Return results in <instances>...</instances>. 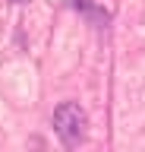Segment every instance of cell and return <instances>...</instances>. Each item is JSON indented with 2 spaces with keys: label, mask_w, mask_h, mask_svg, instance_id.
<instances>
[{
  "label": "cell",
  "mask_w": 145,
  "mask_h": 152,
  "mask_svg": "<svg viewBox=\"0 0 145 152\" xmlns=\"http://www.w3.org/2000/svg\"><path fill=\"white\" fill-rule=\"evenodd\" d=\"M85 127H88V117H85V111H82L76 102H63L57 111H54V130H57L60 142L69 146V149L85 140Z\"/></svg>",
  "instance_id": "1"
},
{
  "label": "cell",
  "mask_w": 145,
  "mask_h": 152,
  "mask_svg": "<svg viewBox=\"0 0 145 152\" xmlns=\"http://www.w3.org/2000/svg\"><path fill=\"white\" fill-rule=\"evenodd\" d=\"M16 3H22V0H16Z\"/></svg>",
  "instance_id": "2"
}]
</instances>
